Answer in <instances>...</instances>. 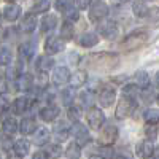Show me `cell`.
<instances>
[{
  "label": "cell",
  "instance_id": "obj_1",
  "mask_svg": "<svg viewBox=\"0 0 159 159\" xmlns=\"http://www.w3.org/2000/svg\"><path fill=\"white\" fill-rule=\"evenodd\" d=\"M148 40V32H145V30H137L134 34H130L124 38V42L121 43V48L124 51H134L140 46L145 45V42Z\"/></svg>",
  "mask_w": 159,
  "mask_h": 159
},
{
  "label": "cell",
  "instance_id": "obj_2",
  "mask_svg": "<svg viewBox=\"0 0 159 159\" xmlns=\"http://www.w3.org/2000/svg\"><path fill=\"white\" fill-rule=\"evenodd\" d=\"M135 108H137V102H135V99L126 97V96H124L121 100H119L115 115H116L118 119H124V118H127V116H130L132 113H134Z\"/></svg>",
  "mask_w": 159,
  "mask_h": 159
},
{
  "label": "cell",
  "instance_id": "obj_3",
  "mask_svg": "<svg viewBox=\"0 0 159 159\" xmlns=\"http://www.w3.org/2000/svg\"><path fill=\"white\" fill-rule=\"evenodd\" d=\"M91 62H94L97 67H102V69H107V67H115L118 65L119 59L118 56L115 54H108V52H99V54H92L91 57Z\"/></svg>",
  "mask_w": 159,
  "mask_h": 159
},
{
  "label": "cell",
  "instance_id": "obj_4",
  "mask_svg": "<svg viewBox=\"0 0 159 159\" xmlns=\"http://www.w3.org/2000/svg\"><path fill=\"white\" fill-rule=\"evenodd\" d=\"M107 15H108V7H107V3H105V2H102V0H97V2H94V3L91 5V10H89L91 21L97 22V21L103 19Z\"/></svg>",
  "mask_w": 159,
  "mask_h": 159
},
{
  "label": "cell",
  "instance_id": "obj_5",
  "mask_svg": "<svg viewBox=\"0 0 159 159\" xmlns=\"http://www.w3.org/2000/svg\"><path fill=\"white\" fill-rule=\"evenodd\" d=\"M116 137H118V129L115 126L108 124V126L103 127L102 134L99 137V142H100V145H103V147H110V145L116 140Z\"/></svg>",
  "mask_w": 159,
  "mask_h": 159
},
{
  "label": "cell",
  "instance_id": "obj_6",
  "mask_svg": "<svg viewBox=\"0 0 159 159\" xmlns=\"http://www.w3.org/2000/svg\"><path fill=\"white\" fill-rule=\"evenodd\" d=\"M70 130H72V134H73V137H75V140H76V143L80 145V147L89 142V130H88L83 124L75 123Z\"/></svg>",
  "mask_w": 159,
  "mask_h": 159
},
{
  "label": "cell",
  "instance_id": "obj_7",
  "mask_svg": "<svg viewBox=\"0 0 159 159\" xmlns=\"http://www.w3.org/2000/svg\"><path fill=\"white\" fill-rule=\"evenodd\" d=\"M86 118H88V123H89V126H91L92 129H99V127L103 124V121H105V116H103L102 110H99V108H96V107L89 108Z\"/></svg>",
  "mask_w": 159,
  "mask_h": 159
},
{
  "label": "cell",
  "instance_id": "obj_8",
  "mask_svg": "<svg viewBox=\"0 0 159 159\" xmlns=\"http://www.w3.org/2000/svg\"><path fill=\"white\" fill-rule=\"evenodd\" d=\"M99 32H100L102 37H105L107 40H113V38L118 35V27H116L115 22L105 21V22L99 24Z\"/></svg>",
  "mask_w": 159,
  "mask_h": 159
},
{
  "label": "cell",
  "instance_id": "obj_9",
  "mask_svg": "<svg viewBox=\"0 0 159 159\" xmlns=\"http://www.w3.org/2000/svg\"><path fill=\"white\" fill-rule=\"evenodd\" d=\"M64 42L59 38V37H49L45 43V51L49 52V54H56V52L62 51L64 49Z\"/></svg>",
  "mask_w": 159,
  "mask_h": 159
},
{
  "label": "cell",
  "instance_id": "obj_10",
  "mask_svg": "<svg viewBox=\"0 0 159 159\" xmlns=\"http://www.w3.org/2000/svg\"><path fill=\"white\" fill-rule=\"evenodd\" d=\"M115 99H116V92L111 88H103L100 91V94H99V102H100V105H103V107H110V105L115 102Z\"/></svg>",
  "mask_w": 159,
  "mask_h": 159
},
{
  "label": "cell",
  "instance_id": "obj_11",
  "mask_svg": "<svg viewBox=\"0 0 159 159\" xmlns=\"http://www.w3.org/2000/svg\"><path fill=\"white\" fill-rule=\"evenodd\" d=\"M153 153H154V147H153V143L150 140H143V142H140L137 145V154L140 157L148 159V157L153 156Z\"/></svg>",
  "mask_w": 159,
  "mask_h": 159
},
{
  "label": "cell",
  "instance_id": "obj_12",
  "mask_svg": "<svg viewBox=\"0 0 159 159\" xmlns=\"http://www.w3.org/2000/svg\"><path fill=\"white\" fill-rule=\"evenodd\" d=\"M34 134V143L42 147V145H46L48 140H49V130L46 127H38L37 130L32 132Z\"/></svg>",
  "mask_w": 159,
  "mask_h": 159
},
{
  "label": "cell",
  "instance_id": "obj_13",
  "mask_svg": "<svg viewBox=\"0 0 159 159\" xmlns=\"http://www.w3.org/2000/svg\"><path fill=\"white\" fill-rule=\"evenodd\" d=\"M69 76H70V72L67 67H57L52 72V81L56 84H64L69 81Z\"/></svg>",
  "mask_w": 159,
  "mask_h": 159
},
{
  "label": "cell",
  "instance_id": "obj_14",
  "mask_svg": "<svg viewBox=\"0 0 159 159\" xmlns=\"http://www.w3.org/2000/svg\"><path fill=\"white\" fill-rule=\"evenodd\" d=\"M59 116V108L57 107H52V105H49V107H45L40 110V118L43 119V121H54V119Z\"/></svg>",
  "mask_w": 159,
  "mask_h": 159
},
{
  "label": "cell",
  "instance_id": "obj_15",
  "mask_svg": "<svg viewBox=\"0 0 159 159\" xmlns=\"http://www.w3.org/2000/svg\"><path fill=\"white\" fill-rule=\"evenodd\" d=\"M29 148H30L29 142H27V140H24V139L16 140L15 145H13V151H15V154L19 156V157H22V156L27 154V153H29Z\"/></svg>",
  "mask_w": 159,
  "mask_h": 159
},
{
  "label": "cell",
  "instance_id": "obj_16",
  "mask_svg": "<svg viewBox=\"0 0 159 159\" xmlns=\"http://www.w3.org/2000/svg\"><path fill=\"white\" fill-rule=\"evenodd\" d=\"M52 65H54V59H52L51 56H40L38 59H37V69L40 70V72H48Z\"/></svg>",
  "mask_w": 159,
  "mask_h": 159
},
{
  "label": "cell",
  "instance_id": "obj_17",
  "mask_svg": "<svg viewBox=\"0 0 159 159\" xmlns=\"http://www.w3.org/2000/svg\"><path fill=\"white\" fill-rule=\"evenodd\" d=\"M21 15V8L18 5H7L3 10V16L7 21H16Z\"/></svg>",
  "mask_w": 159,
  "mask_h": 159
},
{
  "label": "cell",
  "instance_id": "obj_18",
  "mask_svg": "<svg viewBox=\"0 0 159 159\" xmlns=\"http://www.w3.org/2000/svg\"><path fill=\"white\" fill-rule=\"evenodd\" d=\"M99 43V38L94 32H88L84 35H81V38H80V45L84 46V48H91V46H94Z\"/></svg>",
  "mask_w": 159,
  "mask_h": 159
},
{
  "label": "cell",
  "instance_id": "obj_19",
  "mask_svg": "<svg viewBox=\"0 0 159 159\" xmlns=\"http://www.w3.org/2000/svg\"><path fill=\"white\" fill-rule=\"evenodd\" d=\"M18 129L22 132L24 135H29V134H32V132L35 130V121L32 118H24L21 121V124L18 126Z\"/></svg>",
  "mask_w": 159,
  "mask_h": 159
},
{
  "label": "cell",
  "instance_id": "obj_20",
  "mask_svg": "<svg viewBox=\"0 0 159 159\" xmlns=\"http://www.w3.org/2000/svg\"><path fill=\"white\" fill-rule=\"evenodd\" d=\"M27 107H29V102H27V99H25V97H18L15 102H13V105H11L13 111H15L16 115L24 113L25 110H27Z\"/></svg>",
  "mask_w": 159,
  "mask_h": 159
},
{
  "label": "cell",
  "instance_id": "obj_21",
  "mask_svg": "<svg viewBox=\"0 0 159 159\" xmlns=\"http://www.w3.org/2000/svg\"><path fill=\"white\" fill-rule=\"evenodd\" d=\"M34 52H35V45L32 42H25L19 46V56L21 57H25V59H29L34 56Z\"/></svg>",
  "mask_w": 159,
  "mask_h": 159
},
{
  "label": "cell",
  "instance_id": "obj_22",
  "mask_svg": "<svg viewBox=\"0 0 159 159\" xmlns=\"http://www.w3.org/2000/svg\"><path fill=\"white\" fill-rule=\"evenodd\" d=\"M56 24H57V18L56 16H52V15H48L42 19V30L43 32H49L56 27Z\"/></svg>",
  "mask_w": 159,
  "mask_h": 159
},
{
  "label": "cell",
  "instance_id": "obj_23",
  "mask_svg": "<svg viewBox=\"0 0 159 159\" xmlns=\"http://www.w3.org/2000/svg\"><path fill=\"white\" fill-rule=\"evenodd\" d=\"M69 81L72 83L73 88H80L81 84H84V81H86V73L81 72V70H78L72 76H69Z\"/></svg>",
  "mask_w": 159,
  "mask_h": 159
},
{
  "label": "cell",
  "instance_id": "obj_24",
  "mask_svg": "<svg viewBox=\"0 0 159 159\" xmlns=\"http://www.w3.org/2000/svg\"><path fill=\"white\" fill-rule=\"evenodd\" d=\"M35 25H37V19H35V16H25L24 19H22V22H21V29H22V32H34V29H35Z\"/></svg>",
  "mask_w": 159,
  "mask_h": 159
},
{
  "label": "cell",
  "instance_id": "obj_25",
  "mask_svg": "<svg viewBox=\"0 0 159 159\" xmlns=\"http://www.w3.org/2000/svg\"><path fill=\"white\" fill-rule=\"evenodd\" d=\"M135 83H137V88H142V89L150 88V76H148V73L137 72L135 73Z\"/></svg>",
  "mask_w": 159,
  "mask_h": 159
},
{
  "label": "cell",
  "instance_id": "obj_26",
  "mask_svg": "<svg viewBox=\"0 0 159 159\" xmlns=\"http://www.w3.org/2000/svg\"><path fill=\"white\" fill-rule=\"evenodd\" d=\"M3 132L7 135H13V134H16L18 132V123H16V119H13V118H8L3 121Z\"/></svg>",
  "mask_w": 159,
  "mask_h": 159
},
{
  "label": "cell",
  "instance_id": "obj_27",
  "mask_svg": "<svg viewBox=\"0 0 159 159\" xmlns=\"http://www.w3.org/2000/svg\"><path fill=\"white\" fill-rule=\"evenodd\" d=\"M132 10H134L135 16H139V18H145V16H148V13H150L148 7L143 2H135L134 5H132Z\"/></svg>",
  "mask_w": 159,
  "mask_h": 159
},
{
  "label": "cell",
  "instance_id": "obj_28",
  "mask_svg": "<svg viewBox=\"0 0 159 159\" xmlns=\"http://www.w3.org/2000/svg\"><path fill=\"white\" fill-rule=\"evenodd\" d=\"M65 154H67L69 159H80V156H81V148H80L78 143H72V145H69Z\"/></svg>",
  "mask_w": 159,
  "mask_h": 159
},
{
  "label": "cell",
  "instance_id": "obj_29",
  "mask_svg": "<svg viewBox=\"0 0 159 159\" xmlns=\"http://www.w3.org/2000/svg\"><path fill=\"white\" fill-rule=\"evenodd\" d=\"M48 8H49V0H40V2H37L30 8V15H32V13H34V15H37V13H45Z\"/></svg>",
  "mask_w": 159,
  "mask_h": 159
},
{
  "label": "cell",
  "instance_id": "obj_30",
  "mask_svg": "<svg viewBox=\"0 0 159 159\" xmlns=\"http://www.w3.org/2000/svg\"><path fill=\"white\" fill-rule=\"evenodd\" d=\"M143 116H145V119H147L148 124H156L157 119H159V111L156 108H148Z\"/></svg>",
  "mask_w": 159,
  "mask_h": 159
},
{
  "label": "cell",
  "instance_id": "obj_31",
  "mask_svg": "<svg viewBox=\"0 0 159 159\" xmlns=\"http://www.w3.org/2000/svg\"><path fill=\"white\" fill-rule=\"evenodd\" d=\"M67 115H69V119H70V121L78 123V121H80V118H81V108H80V107H75V105H72V107H69Z\"/></svg>",
  "mask_w": 159,
  "mask_h": 159
},
{
  "label": "cell",
  "instance_id": "obj_32",
  "mask_svg": "<svg viewBox=\"0 0 159 159\" xmlns=\"http://www.w3.org/2000/svg\"><path fill=\"white\" fill-rule=\"evenodd\" d=\"M18 80H19V88H21L22 91H27V89L34 84V80H32V76H30V75H22V76H18Z\"/></svg>",
  "mask_w": 159,
  "mask_h": 159
},
{
  "label": "cell",
  "instance_id": "obj_33",
  "mask_svg": "<svg viewBox=\"0 0 159 159\" xmlns=\"http://www.w3.org/2000/svg\"><path fill=\"white\" fill-rule=\"evenodd\" d=\"M61 37L65 40H70L73 37V27L70 22H64L62 24V29H61Z\"/></svg>",
  "mask_w": 159,
  "mask_h": 159
},
{
  "label": "cell",
  "instance_id": "obj_34",
  "mask_svg": "<svg viewBox=\"0 0 159 159\" xmlns=\"http://www.w3.org/2000/svg\"><path fill=\"white\" fill-rule=\"evenodd\" d=\"M67 135H69V129L65 127L64 124H61V126H56V139H57L59 142L65 140V139H67Z\"/></svg>",
  "mask_w": 159,
  "mask_h": 159
},
{
  "label": "cell",
  "instance_id": "obj_35",
  "mask_svg": "<svg viewBox=\"0 0 159 159\" xmlns=\"http://www.w3.org/2000/svg\"><path fill=\"white\" fill-rule=\"evenodd\" d=\"M11 62V52L8 48H3L0 49V64L2 65H8Z\"/></svg>",
  "mask_w": 159,
  "mask_h": 159
},
{
  "label": "cell",
  "instance_id": "obj_36",
  "mask_svg": "<svg viewBox=\"0 0 159 159\" xmlns=\"http://www.w3.org/2000/svg\"><path fill=\"white\" fill-rule=\"evenodd\" d=\"M124 96L126 97H132V99H135V96L139 94V88L135 86V84H127L126 88H124Z\"/></svg>",
  "mask_w": 159,
  "mask_h": 159
},
{
  "label": "cell",
  "instance_id": "obj_37",
  "mask_svg": "<svg viewBox=\"0 0 159 159\" xmlns=\"http://www.w3.org/2000/svg\"><path fill=\"white\" fill-rule=\"evenodd\" d=\"M61 153H62V150L59 145H49L46 148V156H51V157H57V156H61Z\"/></svg>",
  "mask_w": 159,
  "mask_h": 159
},
{
  "label": "cell",
  "instance_id": "obj_38",
  "mask_svg": "<svg viewBox=\"0 0 159 159\" xmlns=\"http://www.w3.org/2000/svg\"><path fill=\"white\" fill-rule=\"evenodd\" d=\"M61 97H62V102H64L65 105H70L72 100H73V92H72V89H64V91L61 92Z\"/></svg>",
  "mask_w": 159,
  "mask_h": 159
},
{
  "label": "cell",
  "instance_id": "obj_39",
  "mask_svg": "<svg viewBox=\"0 0 159 159\" xmlns=\"http://www.w3.org/2000/svg\"><path fill=\"white\" fill-rule=\"evenodd\" d=\"M72 3H73V0H56V8L61 11H65V10L72 8Z\"/></svg>",
  "mask_w": 159,
  "mask_h": 159
},
{
  "label": "cell",
  "instance_id": "obj_40",
  "mask_svg": "<svg viewBox=\"0 0 159 159\" xmlns=\"http://www.w3.org/2000/svg\"><path fill=\"white\" fill-rule=\"evenodd\" d=\"M37 84H38L40 88H43V86L48 84V75H46V72H40V73H38V76H37Z\"/></svg>",
  "mask_w": 159,
  "mask_h": 159
},
{
  "label": "cell",
  "instance_id": "obj_41",
  "mask_svg": "<svg viewBox=\"0 0 159 159\" xmlns=\"http://www.w3.org/2000/svg\"><path fill=\"white\" fill-rule=\"evenodd\" d=\"M10 105V99L5 94H0V111H5Z\"/></svg>",
  "mask_w": 159,
  "mask_h": 159
},
{
  "label": "cell",
  "instance_id": "obj_42",
  "mask_svg": "<svg viewBox=\"0 0 159 159\" xmlns=\"http://www.w3.org/2000/svg\"><path fill=\"white\" fill-rule=\"evenodd\" d=\"M65 16H67V19H70V21H76V19L80 18L78 11H76V10H73V8L65 10Z\"/></svg>",
  "mask_w": 159,
  "mask_h": 159
},
{
  "label": "cell",
  "instance_id": "obj_43",
  "mask_svg": "<svg viewBox=\"0 0 159 159\" xmlns=\"http://www.w3.org/2000/svg\"><path fill=\"white\" fill-rule=\"evenodd\" d=\"M91 3H92V0H76V5H78V8H81V10L88 8Z\"/></svg>",
  "mask_w": 159,
  "mask_h": 159
},
{
  "label": "cell",
  "instance_id": "obj_44",
  "mask_svg": "<svg viewBox=\"0 0 159 159\" xmlns=\"http://www.w3.org/2000/svg\"><path fill=\"white\" fill-rule=\"evenodd\" d=\"M3 92H7V81L3 78H0V94H3Z\"/></svg>",
  "mask_w": 159,
  "mask_h": 159
},
{
  "label": "cell",
  "instance_id": "obj_45",
  "mask_svg": "<svg viewBox=\"0 0 159 159\" xmlns=\"http://www.w3.org/2000/svg\"><path fill=\"white\" fill-rule=\"evenodd\" d=\"M32 159H46V153H42V151H40V153H35Z\"/></svg>",
  "mask_w": 159,
  "mask_h": 159
},
{
  "label": "cell",
  "instance_id": "obj_46",
  "mask_svg": "<svg viewBox=\"0 0 159 159\" xmlns=\"http://www.w3.org/2000/svg\"><path fill=\"white\" fill-rule=\"evenodd\" d=\"M5 37H7V32H5V29L2 27V25H0V43L5 40Z\"/></svg>",
  "mask_w": 159,
  "mask_h": 159
},
{
  "label": "cell",
  "instance_id": "obj_47",
  "mask_svg": "<svg viewBox=\"0 0 159 159\" xmlns=\"http://www.w3.org/2000/svg\"><path fill=\"white\" fill-rule=\"evenodd\" d=\"M147 130H150L151 137H156V129H147Z\"/></svg>",
  "mask_w": 159,
  "mask_h": 159
},
{
  "label": "cell",
  "instance_id": "obj_48",
  "mask_svg": "<svg viewBox=\"0 0 159 159\" xmlns=\"http://www.w3.org/2000/svg\"><path fill=\"white\" fill-rule=\"evenodd\" d=\"M116 2H127V0H116Z\"/></svg>",
  "mask_w": 159,
  "mask_h": 159
},
{
  "label": "cell",
  "instance_id": "obj_49",
  "mask_svg": "<svg viewBox=\"0 0 159 159\" xmlns=\"http://www.w3.org/2000/svg\"><path fill=\"white\" fill-rule=\"evenodd\" d=\"M7 2H15V0H7Z\"/></svg>",
  "mask_w": 159,
  "mask_h": 159
}]
</instances>
